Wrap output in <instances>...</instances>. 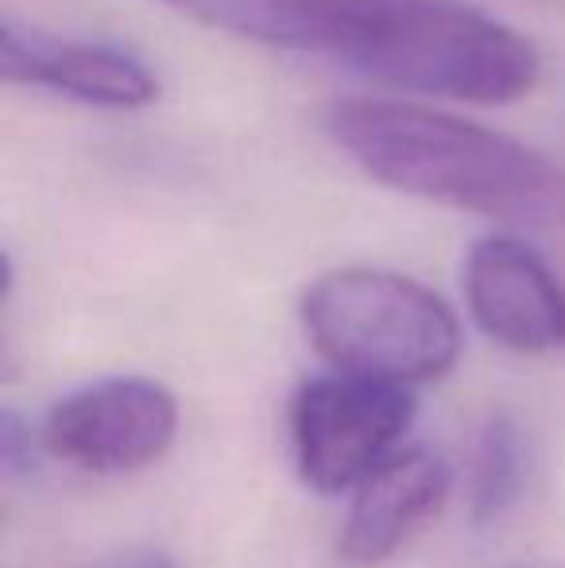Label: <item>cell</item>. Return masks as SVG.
I'll return each instance as SVG.
<instances>
[{"mask_svg": "<svg viewBox=\"0 0 565 568\" xmlns=\"http://www.w3.org/2000/svg\"><path fill=\"white\" fill-rule=\"evenodd\" d=\"M194 23L280 51L322 54L376 82L465 105H512L538 85L523 31L457 0H163Z\"/></svg>", "mask_w": 565, "mask_h": 568, "instance_id": "obj_1", "label": "cell"}, {"mask_svg": "<svg viewBox=\"0 0 565 568\" xmlns=\"http://www.w3.org/2000/svg\"><path fill=\"white\" fill-rule=\"evenodd\" d=\"M330 140L369 179L523 229H565V171L531 143L411 101H337Z\"/></svg>", "mask_w": 565, "mask_h": 568, "instance_id": "obj_2", "label": "cell"}, {"mask_svg": "<svg viewBox=\"0 0 565 568\" xmlns=\"http://www.w3.org/2000/svg\"><path fill=\"white\" fill-rule=\"evenodd\" d=\"M306 341L333 372L415 387L453 372L461 322L442 294L384 267H337L302 291Z\"/></svg>", "mask_w": 565, "mask_h": 568, "instance_id": "obj_3", "label": "cell"}, {"mask_svg": "<svg viewBox=\"0 0 565 568\" xmlns=\"http://www.w3.org/2000/svg\"><path fill=\"white\" fill-rule=\"evenodd\" d=\"M415 390L369 375H314L291 395L286 429L302 484L317 495L353 491L400 449L415 422Z\"/></svg>", "mask_w": 565, "mask_h": 568, "instance_id": "obj_4", "label": "cell"}, {"mask_svg": "<svg viewBox=\"0 0 565 568\" xmlns=\"http://www.w3.org/2000/svg\"><path fill=\"white\" fill-rule=\"evenodd\" d=\"M179 437V398L148 375L85 383L47 410L39 442L54 460L90 476H129L163 460Z\"/></svg>", "mask_w": 565, "mask_h": 568, "instance_id": "obj_5", "label": "cell"}, {"mask_svg": "<svg viewBox=\"0 0 565 568\" xmlns=\"http://www.w3.org/2000/svg\"><path fill=\"white\" fill-rule=\"evenodd\" d=\"M465 302L484 337L523 356L565 352V283L531 244L484 236L468 247Z\"/></svg>", "mask_w": 565, "mask_h": 568, "instance_id": "obj_6", "label": "cell"}, {"mask_svg": "<svg viewBox=\"0 0 565 568\" xmlns=\"http://www.w3.org/2000/svg\"><path fill=\"white\" fill-rule=\"evenodd\" d=\"M0 74L8 85H39L93 109H148L159 101V82L148 62L113 43L43 36L4 20Z\"/></svg>", "mask_w": 565, "mask_h": 568, "instance_id": "obj_7", "label": "cell"}, {"mask_svg": "<svg viewBox=\"0 0 565 568\" xmlns=\"http://www.w3.org/2000/svg\"><path fill=\"white\" fill-rule=\"evenodd\" d=\"M453 468L434 449H395L353 487L341 526V557L349 565H380L395 557L445 507Z\"/></svg>", "mask_w": 565, "mask_h": 568, "instance_id": "obj_8", "label": "cell"}, {"mask_svg": "<svg viewBox=\"0 0 565 568\" xmlns=\"http://www.w3.org/2000/svg\"><path fill=\"white\" fill-rule=\"evenodd\" d=\"M523 491V434L515 418L492 414L473 437L468 456V518L488 526L512 510Z\"/></svg>", "mask_w": 565, "mask_h": 568, "instance_id": "obj_9", "label": "cell"}, {"mask_svg": "<svg viewBox=\"0 0 565 568\" xmlns=\"http://www.w3.org/2000/svg\"><path fill=\"white\" fill-rule=\"evenodd\" d=\"M0 460L12 479L36 468V434L16 410H4V422H0Z\"/></svg>", "mask_w": 565, "mask_h": 568, "instance_id": "obj_10", "label": "cell"}, {"mask_svg": "<svg viewBox=\"0 0 565 568\" xmlns=\"http://www.w3.org/2000/svg\"><path fill=\"white\" fill-rule=\"evenodd\" d=\"M93 568H179L171 557L155 554V549H124V554H113L105 561H98Z\"/></svg>", "mask_w": 565, "mask_h": 568, "instance_id": "obj_11", "label": "cell"}]
</instances>
